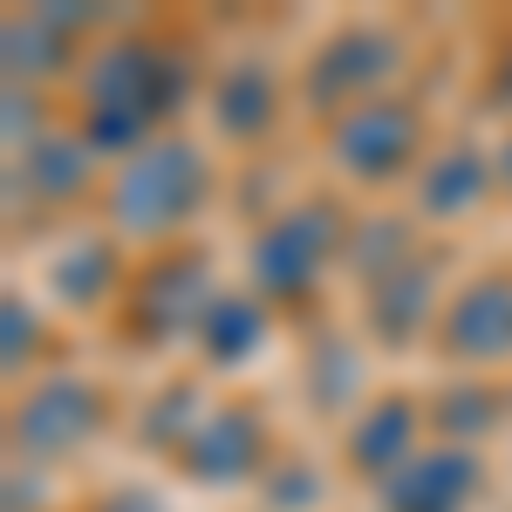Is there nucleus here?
Wrapping results in <instances>:
<instances>
[{
    "mask_svg": "<svg viewBox=\"0 0 512 512\" xmlns=\"http://www.w3.org/2000/svg\"><path fill=\"white\" fill-rule=\"evenodd\" d=\"M260 458H267V424H260V410H246V403H219L192 431V444L178 451V465H185L198 485H239L246 472H260Z\"/></svg>",
    "mask_w": 512,
    "mask_h": 512,
    "instance_id": "obj_10",
    "label": "nucleus"
},
{
    "mask_svg": "<svg viewBox=\"0 0 512 512\" xmlns=\"http://www.w3.org/2000/svg\"><path fill=\"white\" fill-rule=\"evenodd\" d=\"M205 417H212V410H205L198 383H164V390L151 396V410L137 417V431H144V444H151V451H185Z\"/></svg>",
    "mask_w": 512,
    "mask_h": 512,
    "instance_id": "obj_21",
    "label": "nucleus"
},
{
    "mask_svg": "<svg viewBox=\"0 0 512 512\" xmlns=\"http://www.w3.org/2000/svg\"><path fill=\"white\" fill-rule=\"evenodd\" d=\"M396 55H403V41L390 28H342V35H328L315 48V62H308V76H301V96H308V110L315 117H349L362 103H376V82L396 69Z\"/></svg>",
    "mask_w": 512,
    "mask_h": 512,
    "instance_id": "obj_6",
    "label": "nucleus"
},
{
    "mask_svg": "<svg viewBox=\"0 0 512 512\" xmlns=\"http://www.w3.org/2000/svg\"><path fill=\"white\" fill-rule=\"evenodd\" d=\"M301 376H308V390H315L321 410H342V403H355V390H362V349H355L349 335H315L308 355H301Z\"/></svg>",
    "mask_w": 512,
    "mask_h": 512,
    "instance_id": "obj_20",
    "label": "nucleus"
},
{
    "mask_svg": "<svg viewBox=\"0 0 512 512\" xmlns=\"http://www.w3.org/2000/svg\"><path fill=\"white\" fill-rule=\"evenodd\" d=\"M192 69L158 48V41H110L103 55H89L82 69V137L89 151H144L151 137H164L158 123L185 103Z\"/></svg>",
    "mask_w": 512,
    "mask_h": 512,
    "instance_id": "obj_1",
    "label": "nucleus"
},
{
    "mask_svg": "<svg viewBox=\"0 0 512 512\" xmlns=\"http://www.w3.org/2000/svg\"><path fill=\"white\" fill-rule=\"evenodd\" d=\"M362 315H369V335H376L383 349L417 342L431 321H444V308H437V260L417 253L410 267H396L390 280H376V287L362 294Z\"/></svg>",
    "mask_w": 512,
    "mask_h": 512,
    "instance_id": "obj_12",
    "label": "nucleus"
},
{
    "mask_svg": "<svg viewBox=\"0 0 512 512\" xmlns=\"http://www.w3.org/2000/svg\"><path fill=\"white\" fill-rule=\"evenodd\" d=\"M417 431H424V403L410 390H383V396H369L362 410H355V424H349V465L362 478H383L390 485L417 451Z\"/></svg>",
    "mask_w": 512,
    "mask_h": 512,
    "instance_id": "obj_11",
    "label": "nucleus"
},
{
    "mask_svg": "<svg viewBox=\"0 0 512 512\" xmlns=\"http://www.w3.org/2000/svg\"><path fill=\"white\" fill-rule=\"evenodd\" d=\"M212 192V164L192 137L164 130L144 151H130L103 192V212L123 239H171Z\"/></svg>",
    "mask_w": 512,
    "mask_h": 512,
    "instance_id": "obj_2",
    "label": "nucleus"
},
{
    "mask_svg": "<svg viewBox=\"0 0 512 512\" xmlns=\"http://www.w3.org/2000/svg\"><path fill=\"white\" fill-rule=\"evenodd\" d=\"M328 158L342 164L349 178L362 185H390V178H410V171H424V117H417V103H396V96H376V103H362L349 117L328 123Z\"/></svg>",
    "mask_w": 512,
    "mask_h": 512,
    "instance_id": "obj_5",
    "label": "nucleus"
},
{
    "mask_svg": "<svg viewBox=\"0 0 512 512\" xmlns=\"http://www.w3.org/2000/svg\"><path fill=\"white\" fill-rule=\"evenodd\" d=\"M335 253H349V233H342V205L335 198H301L274 212L260 233H253V294L260 301H280V308H301L321 287V274L335 267Z\"/></svg>",
    "mask_w": 512,
    "mask_h": 512,
    "instance_id": "obj_3",
    "label": "nucleus"
},
{
    "mask_svg": "<svg viewBox=\"0 0 512 512\" xmlns=\"http://www.w3.org/2000/svg\"><path fill=\"white\" fill-rule=\"evenodd\" d=\"M417 260V226L410 219H362L349 233V267L362 287H376V280H390L396 267H410Z\"/></svg>",
    "mask_w": 512,
    "mask_h": 512,
    "instance_id": "obj_19",
    "label": "nucleus"
},
{
    "mask_svg": "<svg viewBox=\"0 0 512 512\" xmlns=\"http://www.w3.org/2000/svg\"><path fill=\"white\" fill-rule=\"evenodd\" d=\"M96 512H164L158 499H151V492H130V485H123V492H103V506Z\"/></svg>",
    "mask_w": 512,
    "mask_h": 512,
    "instance_id": "obj_24",
    "label": "nucleus"
},
{
    "mask_svg": "<svg viewBox=\"0 0 512 512\" xmlns=\"http://www.w3.org/2000/svg\"><path fill=\"white\" fill-rule=\"evenodd\" d=\"M506 417V403L492 383H444V390L424 403V424L437 431V444H485V431Z\"/></svg>",
    "mask_w": 512,
    "mask_h": 512,
    "instance_id": "obj_18",
    "label": "nucleus"
},
{
    "mask_svg": "<svg viewBox=\"0 0 512 512\" xmlns=\"http://www.w3.org/2000/svg\"><path fill=\"white\" fill-rule=\"evenodd\" d=\"M48 280H55V294H62V301H76V308H96V301H110V287L123 280L117 239H103V233H82V239H69V246L55 253Z\"/></svg>",
    "mask_w": 512,
    "mask_h": 512,
    "instance_id": "obj_17",
    "label": "nucleus"
},
{
    "mask_svg": "<svg viewBox=\"0 0 512 512\" xmlns=\"http://www.w3.org/2000/svg\"><path fill=\"white\" fill-rule=\"evenodd\" d=\"M274 117H280V69L267 55H233L212 76V123H219V137L253 144V137L274 130Z\"/></svg>",
    "mask_w": 512,
    "mask_h": 512,
    "instance_id": "obj_13",
    "label": "nucleus"
},
{
    "mask_svg": "<svg viewBox=\"0 0 512 512\" xmlns=\"http://www.w3.org/2000/svg\"><path fill=\"white\" fill-rule=\"evenodd\" d=\"M212 301H219L212 260H205L198 246H171V253H158L144 274L130 280V342H144V349L185 342V335L198 342Z\"/></svg>",
    "mask_w": 512,
    "mask_h": 512,
    "instance_id": "obj_4",
    "label": "nucleus"
},
{
    "mask_svg": "<svg viewBox=\"0 0 512 512\" xmlns=\"http://www.w3.org/2000/svg\"><path fill=\"white\" fill-rule=\"evenodd\" d=\"M260 492H267V512H308L321 499V472L308 458H294V451H280L274 472L260 478Z\"/></svg>",
    "mask_w": 512,
    "mask_h": 512,
    "instance_id": "obj_22",
    "label": "nucleus"
},
{
    "mask_svg": "<svg viewBox=\"0 0 512 512\" xmlns=\"http://www.w3.org/2000/svg\"><path fill=\"white\" fill-rule=\"evenodd\" d=\"M485 485V458L472 444H431L383 485V512H465Z\"/></svg>",
    "mask_w": 512,
    "mask_h": 512,
    "instance_id": "obj_9",
    "label": "nucleus"
},
{
    "mask_svg": "<svg viewBox=\"0 0 512 512\" xmlns=\"http://www.w3.org/2000/svg\"><path fill=\"white\" fill-rule=\"evenodd\" d=\"M260 342H267V301L260 294H239V287H219L212 315L198 328V355L212 369H239L246 355H260Z\"/></svg>",
    "mask_w": 512,
    "mask_h": 512,
    "instance_id": "obj_16",
    "label": "nucleus"
},
{
    "mask_svg": "<svg viewBox=\"0 0 512 512\" xmlns=\"http://www.w3.org/2000/svg\"><path fill=\"white\" fill-rule=\"evenodd\" d=\"M492 178H499V164L478 144H444L417 171V205H424V219H465V212H478V198L492 192Z\"/></svg>",
    "mask_w": 512,
    "mask_h": 512,
    "instance_id": "obj_14",
    "label": "nucleus"
},
{
    "mask_svg": "<svg viewBox=\"0 0 512 512\" xmlns=\"http://www.w3.org/2000/svg\"><path fill=\"white\" fill-rule=\"evenodd\" d=\"M437 349L451 362H506L512 355V267H492V274L465 280L444 301Z\"/></svg>",
    "mask_w": 512,
    "mask_h": 512,
    "instance_id": "obj_8",
    "label": "nucleus"
},
{
    "mask_svg": "<svg viewBox=\"0 0 512 512\" xmlns=\"http://www.w3.org/2000/svg\"><path fill=\"white\" fill-rule=\"evenodd\" d=\"M89 158L96 151H89L82 130H41V137H28V151H21V178L48 205H76L89 192Z\"/></svg>",
    "mask_w": 512,
    "mask_h": 512,
    "instance_id": "obj_15",
    "label": "nucleus"
},
{
    "mask_svg": "<svg viewBox=\"0 0 512 512\" xmlns=\"http://www.w3.org/2000/svg\"><path fill=\"white\" fill-rule=\"evenodd\" d=\"M110 403H103V383L89 376H55V383H35V390L14 403V444L28 458H69L89 437L103 431Z\"/></svg>",
    "mask_w": 512,
    "mask_h": 512,
    "instance_id": "obj_7",
    "label": "nucleus"
},
{
    "mask_svg": "<svg viewBox=\"0 0 512 512\" xmlns=\"http://www.w3.org/2000/svg\"><path fill=\"white\" fill-rule=\"evenodd\" d=\"M492 164H499V178L512 185V130H506V144H499V158H492Z\"/></svg>",
    "mask_w": 512,
    "mask_h": 512,
    "instance_id": "obj_25",
    "label": "nucleus"
},
{
    "mask_svg": "<svg viewBox=\"0 0 512 512\" xmlns=\"http://www.w3.org/2000/svg\"><path fill=\"white\" fill-rule=\"evenodd\" d=\"M7 369H21L28 355H35V335H41V321H35V308L21 301V294H7Z\"/></svg>",
    "mask_w": 512,
    "mask_h": 512,
    "instance_id": "obj_23",
    "label": "nucleus"
}]
</instances>
